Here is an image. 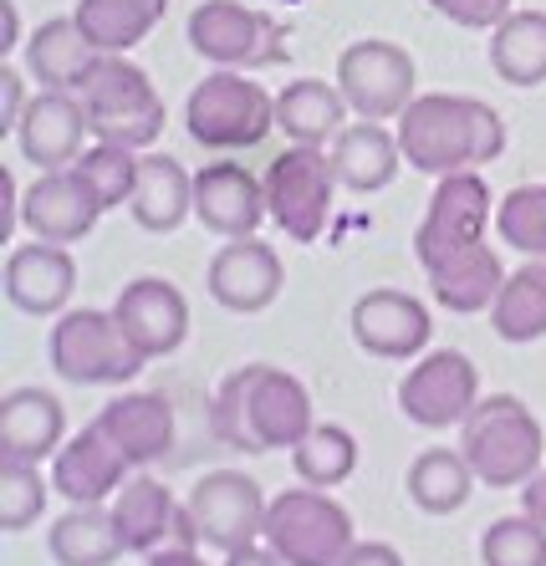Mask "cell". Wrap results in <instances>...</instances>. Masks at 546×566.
I'll return each mask as SVG.
<instances>
[{
	"instance_id": "obj_7",
	"label": "cell",
	"mask_w": 546,
	"mask_h": 566,
	"mask_svg": "<svg viewBox=\"0 0 546 566\" xmlns=\"http://www.w3.org/2000/svg\"><path fill=\"white\" fill-rule=\"evenodd\" d=\"M46 353H52V368L77 388H118L148 368V357L118 327V316L103 306H77L56 316Z\"/></svg>"
},
{
	"instance_id": "obj_44",
	"label": "cell",
	"mask_w": 546,
	"mask_h": 566,
	"mask_svg": "<svg viewBox=\"0 0 546 566\" xmlns=\"http://www.w3.org/2000/svg\"><path fill=\"white\" fill-rule=\"evenodd\" d=\"M220 566H286L276 552H271L266 541H255V546H245V552H230Z\"/></svg>"
},
{
	"instance_id": "obj_22",
	"label": "cell",
	"mask_w": 546,
	"mask_h": 566,
	"mask_svg": "<svg viewBox=\"0 0 546 566\" xmlns=\"http://www.w3.org/2000/svg\"><path fill=\"white\" fill-rule=\"evenodd\" d=\"M72 291H77V261L67 245H15L6 255V302L27 316H62L72 312Z\"/></svg>"
},
{
	"instance_id": "obj_30",
	"label": "cell",
	"mask_w": 546,
	"mask_h": 566,
	"mask_svg": "<svg viewBox=\"0 0 546 566\" xmlns=\"http://www.w3.org/2000/svg\"><path fill=\"white\" fill-rule=\"evenodd\" d=\"M56 566H113L118 556H128L118 536V521L107 505H72L52 531H46Z\"/></svg>"
},
{
	"instance_id": "obj_17",
	"label": "cell",
	"mask_w": 546,
	"mask_h": 566,
	"mask_svg": "<svg viewBox=\"0 0 546 566\" xmlns=\"http://www.w3.org/2000/svg\"><path fill=\"white\" fill-rule=\"evenodd\" d=\"M195 220L220 240H245L261 230V220H271L266 210V185L255 179L245 164H204L195 174Z\"/></svg>"
},
{
	"instance_id": "obj_16",
	"label": "cell",
	"mask_w": 546,
	"mask_h": 566,
	"mask_svg": "<svg viewBox=\"0 0 546 566\" xmlns=\"http://www.w3.org/2000/svg\"><path fill=\"white\" fill-rule=\"evenodd\" d=\"M113 316H118V327L128 332V343L154 363V357H169L185 347L189 337V302L185 291L174 286L164 276H138L118 291V302H113Z\"/></svg>"
},
{
	"instance_id": "obj_38",
	"label": "cell",
	"mask_w": 546,
	"mask_h": 566,
	"mask_svg": "<svg viewBox=\"0 0 546 566\" xmlns=\"http://www.w3.org/2000/svg\"><path fill=\"white\" fill-rule=\"evenodd\" d=\"M46 495H56L52 480L41 474V464H0V531L15 536L41 521Z\"/></svg>"
},
{
	"instance_id": "obj_20",
	"label": "cell",
	"mask_w": 546,
	"mask_h": 566,
	"mask_svg": "<svg viewBox=\"0 0 546 566\" xmlns=\"http://www.w3.org/2000/svg\"><path fill=\"white\" fill-rule=\"evenodd\" d=\"M67 409L52 388H11L0 398V464H41L56 460V449L67 444Z\"/></svg>"
},
{
	"instance_id": "obj_33",
	"label": "cell",
	"mask_w": 546,
	"mask_h": 566,
	"mask_svg": "<svg viewBox=\"0 0 546 566\" xmlns=\"http://www.w3.org/2000/svg\"><path fill=\"white\" fill-rule=\"evenodd\" d=\"M491 332L516 347L546 337V261H526L506 276V286L491 306Z\"/></svg>"
},
{
	"instance_id": "obj_11",
	"label": "cell",
	"mask_w": 546,
	"mask_h": 566,
	"mask_svg": "<svg viewBox=\"0 0 546 566\" xmlns=\"http://www.w3.org/2000/svg\"><path fill=\"white\" fill-rule=\"evenodd\" d=\"M266 495L251 474L240 470H210L200 474V485L189 490L185 515H189V536L200 552H245L261 541L266 531Z\"/></svg>"
},
{
	"instance_id": "obj_8",
	"label": "cell",
	"mask_w": 546,
	"mask_h": 566,
	"mask_svg": "<svg viewBox=\"0 0 546 566\" xmlns=\"http://www.w3.org/2000/svg\"><path fill=\"white\" fill-rule=\"evenodd\" d=\"M261 541H266L286 566H337L358 546L353 515H347L327 490H312V485L271 495Z\"/></svg>"
},
{
	"instance_id": "obj_9",
	"label": "cell",
	"mask_w": 546,
	"mask_h": 566,
	"mask_svg": "<svg viewBox=\"0 0 546 566\" xmlns=\"http://www.w3.org/2000/svg\"><path fill=\"white\" fill-rule=\"evenodd\" d=\"M189 46L195 56L230 72H266L286 62V31L261 6L245 0H200L189 11Z\"/></svg>"
},
{
	"instance_id": "obj_2",
	"label": "cell",
	"mask_w": 546,
	"mask_h": 566,
	"mask_svg": "<svg viewBox=\"0 0 546 566\" xmlns=\"http://www.w3.org/2000/svg\"><path fill=\"white\" fill-rule=\"evenodd\" d=\"M210 429L225 449L240 454H271V449H296L317 429L307 382L271 363H245L235 368L210 403Z\"/></svg>"
},
{
	"instance_id": "obj_14",
	"label": "cell",
	"mask_w": 546,
	"mask_h": 566,
	"mask_svg": "<svg viewBox=\"0 0 546 566\" xmlns=\"http://www.w3.org/2000/svg\"><path fill=\"white\" fill-rule=\"evenodd\" d=\"M353 343L363 347L368 357H384V363H409V357H424L429 347V306L409 291H393V286H378V291H363L353 302Z\"/></svg>"
},
{
	"instance_id": "obj_42",
	"label": "cell",
	"mask_w": 546,
	"mask_h": 566,
	"mask_svg": "<svg viewBox=\"0 0 546 566\" xmlns=\"http://www.w3.org/2000/svg\"><path fill=\"white\" fill-rule=\"evenodd\" d=\"M337 566H403V556L393 552L388 541H358Z\"/></svg>"
},
{
	"instance_id": "obj_24",
	"label": "cell",
	"mask_w": 546,
	"mask_h": 566,
	"mask_svg": "<svg viewBox=\"0 0 546 566\" xmlns=\"http://www.w3.org/2000/svg\"><path fill=\"white\" fill-rule=\"evenodd\" d=\"M107 511H113V521H118V536H123L128 552L154 556L179 536V511H185V505L174 501V490L164 485V480H154L148 470H134L128 474V485L107 501Z\"/></svg>"
},
{
	"instance_id": "obj_34",
	"label": "cell",
	"mask_w": 546,
	"mask_h": 566,
	"mask_svg": "<svg viewBox=\"0 0 546 566\" xmlns=\"http://www.w3.org/2000/svg\"><path fill=\"white\" fill-rule=\"evenodd\" d=\"M292 470L312 490H337L358 474V439L343 423H317L302 444L292 449Z\"/></svg>"
},
{
	"instance_id": "obj_25",
	"label": "cell",
	"mask_w": 546,
	"mask_h": 566,
	"mask_svg": "<svg viewBox=\"0 0 546 566\" xmlns=\"http://www.w3.org/2000/svg\"><path fill=\"white\" fill-rule=\"evenodd\" d=\"M128 214L148 235H174L195 214V174L174 154H138V189Z\"/></svg>"
},
{
	"instance_id": "obj_5",
	"label": "cell",
	"mask_w": 546,
	"mask_h": 566,
	"mask_svg": "<svg viewBox=\"0 0 546 566\" xmlns=\"http://www.w3.org/2000/svg\"><path fill=\"white\" fill-rule=\"evenodd\" d=\"M185 128L189 138L210 154H240V148L266 144L276 128V97L251 82L245 72H210V77L185 97Z\"/></svg>"
},
{
	"instance_id": "obj_35",
	"label": "cell",
	"mask_w": 546,
	"mask_h": 566,
	"mask_svg": "<svg viewBox=\"0 0 546 566\" xmlns=\"http://www.w3.org/2000/svg\"><path fill=\"white\" fill-rule=\"evenodd\" d=\"M495 235L526 261H546V185H516L495 205Z\"/></svg>"
},
{
	"instance_id": "obj_12",
	"label": "cell",
	"mask_w": 546,
	"mask_h": 566,
	"mask_svg": "<svg viewBox=\"0 0 546 566\" xmlns=\"http://www.w3.org/2000/svg\"><path fill=\"white\" fill-rule=\"evenodd\" d=\"M413 82H419V72L399 41L363 36L337 56V87L363 123L403 118V107L413 103Z\"/></svg>"
},
{
	"instance_id": "obj_36",
	"label": "cell",
	"mask_w": 546,
	"mask_h": 566,
	"mask_svg": "<svg viewBox=\"0 0 546 566\" xmlns=\"http://www.w3.org/2000/svg\"><path fill=\"white\" fill-rule=\"evenodd\" d=\"M480 562L485 566H546V526L532 515H501L480 536Z\"/></svg>"
},
{
	"instance_id": "obj_1",
	"label": "cell",
	"mask_w": 546,
	"mask_h": 566,
	"mask_svg": "<svg viewBox=\"0 0 546 566\" xmlns=\"http://www.w3.org/2000/svg\"><path fill=\"white\" fill-rule=\"evenodd\" d=\"M491 220L495 199L480 169L434 179L429 210L413 230V255L424 265L434 302L454 316L491 312L501 286H506V265L485 245V224Z\"/></svg>"
},
{
	"instance_id": "obj_6",
	"label": "cell",
	"mask_w": 546,
	"mask_h": 566,
	"mask_svg": "<svg viewBox=\"0 0 546 566\" xmlns=\"http://www.w3.org/2000/svg\"><path fill=\"white\" fill-rule=\"evenodd\" d=\"M82 107L93 123L97 144H123V148H154L164 133V97L148 82V72L128 56H97L93 77L82 82Z\"/></svg>"
},
{
	"instance_id": "obj_19",
	"label": "cell",
	"mask_w": 546,
	"mask_h": 566,
	"mask_svg": "<svg viewBox=\"0 0 546 566\" xmlns=\"http://www.w3.org/2000/svg\"><path fill=\"white\" fill-rule=\"evenodd\" d=\"M103 220V199L77 169H46L27 189V230L46 245H77Z\"/></svg>"
},
{
	"instance_id": "obj_23",
	"label": "cell",
	"mask_w": 546,
	"mask_h": 566,
	"mask_svg": "<svg viewBox=\"0 0 546 566\" xmlns=\"http://www.w3.org/2000/svg\"><path fill=\"white\" fill-rule=\"evenodd\" d=\"M93 423L118 444V454L134 470L159 464L174 449V409L164 394H118L113 403L97 409Z\"/></svg>"
},
{
	"instance_id": "obj_26",
	"label": "cell",
	"mask_w": 546,
	"mask_h": 566,
	"mask_svg": "<svg viewBox=\"0 0 546 566\" xmlns=\"http://www.w3.org/2000/svg\"><path fill=\"white\" fill-rule=\"evenodd\" d=\"M97 46L82 36L72 15H52L27 36V72L46 87V93H82V82L93 77Z\"/></svg>"
},
{
	"instance_id": "obj_18",
	"label": "cell",
	"mask_w": 546,
	"mask_h": 566,
	"mask_svg": "<svg viewBox=\"0 0 546 566\" xmlns=\"http://www.w3.org/2000/svg\"><path fill=\"white\" fill-rule=\"evenodd\" d=\"M87 138H93V123H87V107H82L77 93H46L41 87L31 97L27 118L15 128V144H21V158L31 169H72L82 154H87Z\"/></svg>"
},
{
	"instance_id": "obj_3",
	"label": "cell",
	"mask_w": 546,
	"mask_h": 566,
	"mask_svg": "<svg viewBox=\"0 0 546 566\" xmlns=\"http://www.w3.org/2000/svg\"><path fill=\"white\" fill-rule=\"evenodd\" d=\"M399 148L403 164L429 179L444 174L485 169L506 154V123L491 103L460 93H424L403 107L399 118Z\"/></svg>"
},
{
	"instance_id": "obj_41",
	"label": "cell",
	"mask_w": 546,
	"mask_h": 566,
	"mask_svg": "<svg viewBox=\"0 0 546 566\" xmlns=\"http://www.w3.org/2000/svg\"><path fill=\"white\" fill-rule=\"evenodd\" d=\"M21 224H27V195L15 189L11 169H0V240H15Z\"/></svg>"
},
{
	"instance_id": "obj_32",
	"label": "cell",
	"mask_w": 546,
	"mask_h": 566,
	"mask_svg": "<svg viewBox=\"0 0 546 566\" xmlns=\"http://www.w3.org/2000/svg\"><path fill=\"white\" fill-rule=\"evenodd\" d=\"M491 66L506 87L546 82V11H511L491 31Z\"/></svg>"
},
{
	"instance_id": "obj_13",
	"label": "cell",
	"mask_w": 546,
	"mask_h": 566,
	"mask_svg": "<svg viewBox=\"0 0 546 566\" xmlns=\"http://www.w3.org/2000/svg\"><path fill=\"white\" fill-rule=\"evenodd\" d=\"M480 403V368L460 347H434L403 373L399 409L419 429H454Z\"/></svg>"
},
{
	"instance_id": "obj_27",
	"label": "cell",
	"mask_w": 546,
	"mask_h": 566,
	"mask_svg": "<svg viewBox=\"0 0 546 566\" xmlns=\"http://www.w3.org/2000/svg\"><path fill=\"white\" fill-rule=\"evenodd\" d=\"M327 154H333L337 185L353 189V195H378V189H388L399 179V164H403L399 133H388L384 123H347Z\"/></svg>"
},
{
	"instance_id": "obj_28",
	"label": "cell",
	"mask_w": 546,
	"mask_h": 566,
	"mask_svg": "<svg viewBox=\"0 0 546 566\" xmlns=\"http://www.w3.org/2000/svg\"><path fill=\"white\" fill-rule=\"evenodd\" d=\"M347 97L337 82L296 77L276 93V128L302 148H327L347 128Z\"/></svg>"
},
{
	"instance_id": "obj_39",
	"label": "cell",
	"mask_w": 546,
	"mask_h": 566,
	"mask_svg": "<svg viewBox=\"0 0 546 566\" xmlns=\"http://www.w3.org/2000/svg\"><path fill=\"white\" fill-rule=\"evenodd\" d=\"M429 6L465 31H495L511 15V0H429Z\"/></svg>"
},
{
	"instance_id": "obj_31",
	"label": "cell",
	"mask_w": 546,
	"mask_h": 566,
	"mask_svg": "<svg viewBox=\"0 0 546 566\" xmlns=\"http://www.w3.org/2000/svg\"><path fill=\"white\" fill-rule=\"evenodd\" d=\"M475 470L460 449H424L419 460L409 464L403 474V490H409V501L419 505L424 515H454L465 511L470 495H475Z\"/></svg>"
},
{
	"instance_id": "obj_47",
	"label": "cell",
	"mask_w": 546,
	"mask_h": 566,
	"mask_svg": "<svg viewBox=\"0 0 546 566\" xmlns=\"http://www.w3.org/2000/svg\"><path fill=\"white\" fill-rule=\"evenodd\" d=\"M281 6H296V0H281Z\"/></svg>"
},
{
	"instance_id": "obj_37",
	"label": "cell",
	"mask_w": 546,
	"mask_h": 566,
	"mask_svg": "<svg viewBox=\"0 0 546 566\" xmlns=\"http://www.w3.org/2000/svg\"><path fill=\"white\" fill-rule=\"evenodd\" d=\"M72 169L97 189L103 210H118V205H134V189H138V154L123 144H93L87 154L72 164Z\"/></svg>"
},
{
	"instance_id": "obj_29",
	"label": "cell",
	"mask_w": 546,
	"mask_h": 566,
	"mask_svg": "<svg viewBox=\"0 0 546 566\" xmlns=\"http://www.w3.org/2000/svg\"><path fill=\"white\" fill-rule=\"evenodd\" d=\"M169 0H77L72 21L103 56H128L164 21Z\"/></svg>"
},
{
	"instance_id": "obj_40",
	"label": "cell",
	"mask_w": 546,
	"mask_h": 566,
	"mask_svg": "<svg viewBox=\"0 0 546 566\" xmlns=\"http://www.w3.org/2000/svg\"><path fill=\"white\" fill-rule=\"evenodd\" d=\"M27 82H21V72L15 66H0V133H15L21 128V118H27Z\"/></svg>"
},
{
	"instance_id": "obj_45",
	"label": "cell",
	"mask_w": 546,
	"mask_h": 566,
	"mask_svg": "<svg viewBox=\"0 0 546 566\" xmlns=\"http://www.w3.org/2000/svg\"><path fill=\"white\" fill-rule=\"evenodd\" d=\"M144 566H204V556L195 546H164V552L144 556Z\"/></svg>"
},
{
	"instance_id": "obj_21",
	"label": "cell",
	"mask_w": 546,
	"mask_h": 566,
	"mask_svg": "<svg viewBox=\"0 0 546 566\" xmlns=\"http://www.w3.org/2000/svg\"><path fill=\"white\" fill-rule=\"evenodd\" d=\"M128 474H134V464L118 454V444H113L97 423H87V429H77L67 444L56 449L52 490L67 505H107L128 485Z\"/></svg>"
},
{
	"instance_id": "obj_15",
	"label": "cell",
	"mask_w": 546,
	"mask_h": 566,
	"mask_svg": "<svg viewBox=\"0 0 546 566\" xmlns=\"http://www.w3.org/2000/svg\"><path fill=\"white\" fill-rule=\"evenodd\" d=\"M204 286H210V296L225 312L235 316H261L276 306L281 286H286V265H281V255L271 251L266 240H230V245H220L210 261V271H204Z\"/></svg>"
},
{
	"instance_id": "obj_46",
	"label": "cell",
	"mask_w": 546,
	"mask_h": 566,
	"mask_svg": "<svg viewBox=\"0 0 546 566\" xmlns=\"http://www.w3.org/2000/svg\"><path fill=\"white\" fill-rule=\"evenodd\" d=\"M0 27H6L0 52H15V41H21V15H15V0H0Z\"/></svg>"
},
{
	"instance_id": "obj_10",
	"label": "cell",
	"mask_w": 546,
	"mask_h": 566,
	"mask_svg": "<svg viewBox=\"0 0 546 566\" xmlns=\"http://www.w3.org/2000/svg\"><path fill=\"white\" fill-rule=\"evenodd\" d=\"M266 210L271 220L281 224V235H292L296 245H312L322 240L327 220H333V199H337V169H333V154L322 148H302L292 144L286 154L271 158L266 169Z\"/></svg>"
},
{
	"instance_id": "obj_4",
	"label": "cell",
	"mask_w": 546,
	"mask_h": 566,
	"mask_svg": "<svg viewBox=\"0 0 546 566\" xmlns=\"http://www.w3.org/2000/svg\"><path fill=\"white\" fill-rule=\"evenodd\" d=\"M460 454L485 490H521L546 464V429L526 398L485 394L460 423Z\"/></svg>"
},
{
	"instance_id": "obj_43",
	"label": "cell",
	"mask_w": 546,
	"mask_h": 566,
	"mask_svg": "<svg viewBox=\"0 0 546 566\" xmlns=\"http://www.w3.org/2000/svg\"><path fill=\"white\" fill-rule=\"evenodd\" d=\"M521 511L546 526V464L532 474V480H526V485H521Z\"/></svg>"
}]
</instances>
